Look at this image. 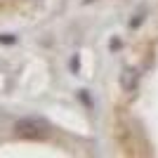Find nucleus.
Returning a JSON list of instances; mask_svg holds the SVG:
<instances>
[]
</instances>
